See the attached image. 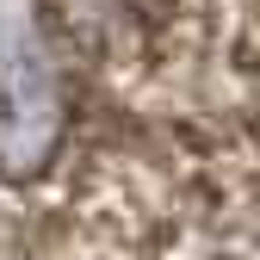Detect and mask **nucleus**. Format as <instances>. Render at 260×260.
Instances as JSON below:
<instances>
[{
    "instance_id": "f257e3e1",
    "label": "nucleus",
    "mask_w": 260,
    "mask_h": 260,
    "mask_svg": "<svg viewBox=\"0 0 260 260\" xmlns=\"http://www.w3.org/2000/svg\"><path fill=\"white\" fill-rule=\"evenodd\" d=\"M93 93L236 217H260V0H44Z\"/></svg>"
}]
</instances>
